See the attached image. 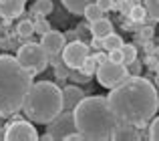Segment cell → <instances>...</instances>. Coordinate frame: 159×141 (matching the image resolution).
I'll list each match as a JSON object with an SVG mask.
<instances>
[{
	"label": "cell",
	"mask_w": 159,
	"mask_h": 141,
	"mask_svg": "<svg viewBox=\"0 0 159 141\" xmlns=\"http://www.w3.org/2000/svg\"><path fill=\"white\" fill-rule=\"evenodd\" d=\"M109 91H111L107 95L109 107L119 123H129L139 129L155 117L159 97L151 81L133 75Z\"/></svg>",
	"instance_id": "6da1fadb"
},
{
	"label": "cell",
	"mask_w": 159,
	"mask_h": 141,
	"mask_svg": "<svg viewBox=\"0 0 159 141\" xmlns=\"http://www.w3.org/2000/svg\"><path fill=\"white\" fill-rule=\"evenodd\" d=\"M73 115L77 131L85 141H109L119 125L115 113L109 107L107 97L103 95L85 97L73 109Z\"/></svg>",
	"instance_id": "7a4b0ae2"
},
{
	"label": "cell",
	"mask_w": 159,
	"mask_h": 141,
	"mask_svg": "<svg viewBox=\"0 0 159 141\" xmlns=\"http://www.w3.org/2000/svg\"><path fill=\"white\" fill-rule=\"evenodd\" d=\"M32 87V75L12 55H0V117H12L22 111L26 93Z\"/></svg>",
	"instance_id": "3957f363"
},
{
	"label": "cell",
	"mask_w": 159,
	"mask_h": 141,
	"mask_svg": "<svg viewBox=\"0 0 159 141\" xmlns=\"http://www.w3.org/2000/svg\"><path fill=\"white\" fill-rule=\"evenodd\" d=\"M65 109L62 89L51 81H39L32 83L30 91L26 93L22 103V113L32 123L47 125Z\"/></svg>",
	"instance_id": "277c9868"
},
{
	"label": "cell",
	"mask_w": 159,
	"mask_h": 141,
	"mask_svg": "<svg viewBox=\"0 0 159 141\" xmlns=\"http://www.w3.org/2000/svg\"><path fill=\"white\" fill-rule=\"evenodd\" d=\"M16 59L22 65L32 77H36L39 73L47 70L48 67V52L44 51V47L40 43H26L18 48Z\"/></svg>",
	"instance_id": "5b68a950"
},
{
	"label": "cell",
	"mask_w": 159,
	"mask_h": 141,
	"mask_svg": "<svg viewBox=\"0 0 159 141\" xmlns=\"http://www.w3.org/2000/svg\"><path fill=\"white\" fill-rule=\"evenodd\" d=\"M95 77H97V81H99L101 87H105V89H113V87H117L119 83H123L125 79L129 77V70H127V65H123V63L107 61V63L99 65Z\"/></svg>",
	"instance_id": "8992f818"
},
{
	"label": "cell",
	"mask_w": 159,
	"mask_h": 141,
	"mask_svg": "<svg viewBox=\"0 0 159 141\" xmlns=\"http://www.w3.org/2000/svg\"><path fill=\"white\" fill-rule=\"evenodd\" d=\"M77 131V123H75L73 111L62 109L51 123H47V133L52 137V141H65L66 135Z\"/></svg>",
	"instance_id": "52a82bcc"
},
{
	"label": "cell",
	"mask_w": 159,
	"mask_h": 141,
	"mask_svg": "<svg viewBox=\"0 0 159 141\" xmlns=\"http://www.w3.org/2000/svg\"><path fill=\"white\" fill-rule=\"evenodd\" d=\"M91 55L89 51V44H85L83 40H70L69 44H65V48H62V63L66 65V67L70 69H81L83 63H85V59Z\"/></svg>",
	"instance_id": "ba28073f"
},
{
	"label": "cell",
	"mask_w": 159,
	"mask_h": 141,
	"mask_svg": "<svg viewBox=\"0 0 159 141\" xmlns=\"http://www.w3.org/2000/svg\"><path fill=\"white\" fill-rule=\"evenodd\" d=\"M40 139L36 127L32 121L26 119H16L10 125H6V141H36Z\"/></svg>",
	"instance_id": "9c48e42d"
},
{
	"label": "cell",
	"mask_w": 159,
	"mask_h": 141,
	"mask_svg": "<svg viewBox=\"0 0 159 141\" xmlns=\"http://www.w3.org/2000/svg\"><path fill=\"white\" fill-rule=\"evenodd\" d=\"M40 44L44 47V51H47L48 55H58V52H62V48H65V44H66V36L58 30H48L47 34H43Z\"/></svg>",
	"instance_id": "30bf717a"
},
{
	"label": "cell",
	"mask_w": 159,
	"mask_h": 141,
	"mask_svg": "<svg viewBox=\"0 0 159 141\" xmlns=\"http://www.w3.org/2000/svg\"><path fill=\"white\" fill-rule=\"evenodd\" d=\"M62 99H65V109L73 111L75 107L85 99V91H83L81 87H77V83H75V85H66L65 89H62Z\"/></svg>",
	"instance_id": "8fae6325"
},
{
	"label": "cell",
	"mask_w": 159,
	"mask_h": 141,
	"mask_svg": "<svg viewBox=\"0 0 159 141\" xmlns=\"http://www.w3.org/2000/svg\"><path fill=\"white\" fill-rule=\"evenodd\" d=\"M24 2L26 0H0V16L6 20L20 16L24 12Z\"/></svg>",
	"instance_id": "7c38bea8"
},
{
	"label": "cell",
	"mask_w": 159,
	"mask_h": 141,
	"mask_svg": "<svg viewBox=\"0 0 159 141\" xmlns=\"http://www.w3.org/2000/svg\"><path fill=\"white\" fill-rule=\"evenodd\" d=\"M111 139L113 141H139V139H143V137L139 135V131H137L135 125H129V123H119Z\"/></svg>",
	"instance_id": "4fadbf2b"
},
{
	"label": "cell",
	"mask_w": 159,
	"mask_h": 141,
	"mask_svg": "<svg viewBox=\"0 0 159 141\" xmlns=\"http://www.w3.org/2000/svg\"><path fill=\"white\" fill-rule=\"evenodd\" d=\"M89 28H91V34H93L95 39H105L107 34L113 32V22L103 16V18L95 20V22H89Z\"/></svg>",
	"instance_id": "5bb4252c"
},
{
	"label": "cell",
	"mask_w": 159,
	"mask_h": 141,
	"mask_svg": "<svg viewBox=\"0 0 159 141\" xmlns=\"http://www.w3.org/2000/svg\"><path fill=\"white\" fill-rule=\"evenodd\" d=\"M61 2L70 14H83L85 8L89 6L91 2H95V0H61Z\"/></svg>",
	"instance_id": "9a60e30c"
},
{
	"label": "cell",
	"mask_w": 159,
	"mask_h": 141,
	"mask_svg": "<svg viewBox=\"0 0 159 141\" xmlns=\"http://www.w3.org/2000/svg\"><path fill=\"white\" fill-rule=\"evenodd\" d=\"M16 34L20 36V39H30L32 34H34V22H32L30 18H24V20H20L18 24H16Z\"/></svg>",
	"instance_id": "2e32d148"
},
{
	"label": "cell",
	"mask_w": 159,
	"mask_h": 141,
	"mask_svg": "<svg viewBox=\"0 0 159 141\" xmlns=\"http://www.w3.org/2000/svg\"><path fill=\"white\" fill-rule=\"evenodd\" d=\"M83 16L87 18V22H95V20H99V18H103V16H105V10H103L101 6H97V2H91L89 6L85 8Z\"/></svg>",
	"instance_id": "e0dca14e"
},
{
	"label": "cell",
	"mask_w": 159,
	"mask_h": 141,
	"mask_svg": "<svg viewBox=\"0 0 159 141\" xmlns=\"http://www.w3.org/2000/svg\"><path fill=\"white\" fill-rule=\"evenodd\" d=\"M145 18H147V8H145L143 4H137L135 2L131 6V10H129V20L141 24V22H145Z\"/></svg>",
	"instance_id": "ac0fdd59"
},
{
	"label": "cell",
	"mask_w": 159,
	"mask_h": 141,
	"mask_svg": "<svg viewBox=\"0 0 159 141\" xmlns=\"http://www.w3.org/2000/svg\"><path fill=\"white\" fill-rule=\"evenodd\" d=\"M103 40V48L109 52V51H115V48H121L123 47V39H121L119 34H115V32H111V34H107Z\"/></svg>",
	"instance_id": "d6986e66"
},
{
	"label": "cell",
	"mask_w": 159,
	"mask_h": 141,
	"mask_svg": "<svg viewBox=\"0 0 159 141\" xmlns=\"http://www.w3.org/2000/svg\"><path fill=\"white\" fill-rule=\"evenodd\" d=\"M32 12H36V14L40 16H47L52 12V0H36L34 6H32Z\"/></svg>",
	"instance_id": "ffe728a7"
},
{
	"label": "cell",
	"mask_w": 159,
	"mask_h": 141,
	"mask_svg": "<svg viewBox=\"0 0 159 141\" xmlns=\"http://www.w3.org/2000/svg\"><path fill=\"white\" fill-rule=\"evenodd\" d=\"M121 51H123V63L127 65V67L133 63V61H137V48H135V44H125L123 43Z\"/></svg>",
	"instance_id": "44dd1931"
},
{
	"label": "cell",
	"mask_w": 159,
	"mask_h": 141,
	"mask_svg": "<svg viewBox=\"0 0 159 141\" xmlns=\"http://www.w3.org/2000/svg\"><path fill=\"white\" fill-rule=\"evenodd\" d=\"M97 69H99V63H97V59H95V55H89V57H87V59H85V63H83V67H81L83 73L91 75V77H95Z\"/></svg>",
	"instance_id": "7402d4cb"
},
{
	"label": "cell",
	"mask_w": 159,
	"mask_h": 141,
	"mask_svg": "<svg viewBox=\"0 0 159 141\" xmlns=\"http://www.w3.org/2000/svg\"><path fill=\"white\" fill-rule=\"evenodd\" d=\"M69 79H70L73 83H79V85H83V83H89L93 77H91V75H87V73H83L81 69H70Z\"/></svg>",
	"instance_id": "603a6c76"
},
{
	"label": "cell",
	"mask_w": 159,
	"mask_h": 141,
	"mask_svg": "<svg viewBox=\"0 0 159 141\" xmlns=\"http://www.w3.org/2000/svg\"><path fill=\"white\" fill-rule=\"evenodd\" d=\"M143 6L153 20H159V0H143Z\"/></svg>",
	"instance_id": "cb8c5ba5"
},
{
	"label": "cell",
	"mask_w": 159,
	"mask_h": 141,
	"mask_svg": "<svg viewBox=\"0 0 159 141\" xmlns=\"http://www.w3.org/2000/svg\"><path fill=\"white\" fill-rule=\"evenodd\" d=\"M48 30H52V28H51V22H48L47 18H39L34 22V32H36V34L43 36V34H47Z\"/></svg>",
	"instance_id": "d4e9b609"
},
{
	"label": "cell",
	"mask_w": 159,
	"mask_h": 141,
	"mask_svg": "<svg viewBox=\"0 0 159 141\" xmlns=\"http://www.w3.org/2000/svg\"><path fill=\"white\" fill-rule=\"evenodd\" d=\"M69 73H70V67H66L62 61H58V63L54 65V75H57V79H69Z\"/></svg>",
	"instance_id": "484cf974"
},
{
	"label": "cell",
	"mask_w": 159,
	"mask_h": 141,
	"mask_svg": "<svg viewBox=\"0 0 159 141\" xmlns=\"http://www.w3.org/2000/svg\"><path fill=\"white\" fill-rule=\"evenodd\" d=\"M149 139L151 141H159V117H155L149 125Z\"/></svg>",
	"instance_id": "4316f807"
},
{
	"label": "cell",
	"mask_w": 159,
	"mask_h": 141,
	"mask_svg": "<svg viewBox=\"0 0 159 141\" xmlns=\"http://www.w3.org/2000/svg\"><path fill=\"white\" fill-rule=\"evenodd\" d=\"M153 34H155V30H153V26H143L141 28V32H139V40H151L153 39Z\"/></svg>",
	"instance_id": "83f0119b"
},
{
	"label": "cell",
	"mask_w": 159,
	"mask_h": 141,
	"mask_svg": "<svg viewBox=\"0 0 159 141\" xmlns=\"http://www.w3.org/2000/svg\"><path fill=\"white\" fill-rule=\"evenodd\" d=\"M109 61H113V63H123V51H121V48L109 51ZM123 65H125V63H123Z\"/></svg>",
	"instance_id": "f1b7e54d"
},
{
	"label": "cell",
	"mask_w": 159,
	"mask_h": 141,
	"mask_svg": "<svg viewBox=\"0 0 159 141\" xmlns=\"http://www.w3.org/2000/svg\"><path fill=\"white\" fill-rule=\"evenodd\" d=\"M97 2V6H101L103 10H113V0H95Z\"/></svg>",
	"instance_id": "f546056e"
},
{
	"label": "cell",
	"mask_w": 159,
	"mask_h": 141,
	"mask_svg": "<svg viewBox=\"0 0 159 141\" xmlns=\"http://www.w3.org/2000/svg\"><path fill=\"white\" fill-rule=\"evenodd\" d=\"M95 59H97L99 65H103V63L109 61V52H107V55H105V52H95Z\"/></svg>",
	"instance_id": "4dcf8cb0"
},
{
	"label": "cell",
	"mask_w": 159,
	"mask_h": 141,
	"mask_svg": "<svg viewBox=\"0 0 159 141\" xmlns=\"http://www.w3.org/2000/svg\"><path fill=\"white\" fill-rule=\"evenodd\" d=\"M65 141H85V139H83V135L79 133V131H75V133L66 135V139H65Z\"/></svg>",
	"instance_id": "1f68e13d"
},
{
	"label": "cell",
	"mask_w": 159,
	"mask_h": 141,
	"mask_svg": "<svg viewBox=\"0 0 159 141\" xmlns=\"http://www.w3.org/2000/svg\"><path fill=\"white\" fill-rule=\"evenodd\" d=\"M129 73H131V75H139V63H137V61L131 63V70H129Z\"/></svg>",
	"instance_id": "d6a6232c"
},
{
	"label": "cell",
	"mask_w": 159,
	"mask_h": 141,
	"mask_svg": "<svg viewBox=\"0 0 159 141\" xmlns=\"http://www.w3.org/2000/svg\"><path fill=\"white\" fill-rule=\"evenodd\" d=\"M0 139H6V127L0 125Z\"/></svg>",
	"instance_id": "836d02e7"
},
{
	"label": "cell",
	"mask_w": 159,
	"mask_h": 141,
	"mask_svg": "<svg viewBox=\"0 0 159 141\" xmlns=\"http://www.w3.org/2000/svg\"><path fill=\"white\" fill-rule=\"evenodd\" d=\"M157 85H159V67H157Z\"/></svg>",
	"instance_id": "e575fe53"
},
{
	"label": "cell",
	"mask_w": 159,
	"mask_h": 141,
	"mask_svg": "<svg viewBox=\"0 0 159 141\" xmlns=\"http://www.w3.org/2000/svg\"><path fill=\"white\" fill-rule=\"evenodd\" d=\"M0 125H2V117H0Z\"/></svg>",
	"instance_id": "d590c367"
}]
</instances>
